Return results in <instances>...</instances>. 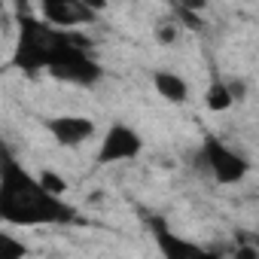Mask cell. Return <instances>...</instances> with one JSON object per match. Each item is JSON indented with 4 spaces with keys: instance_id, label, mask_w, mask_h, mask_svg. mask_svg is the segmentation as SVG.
Masks as SVG:
<instances>
[{
    "instance_id": "cell-5",
    "label": "cell",
    "mask_w": 259,
    "mask_h": 259,
    "mask_svg": "<svg viewBox=\"0 0 259 259\" xmlns=\"http://www.w3.org/2000/svg\"><path fill=\"white\" fill-rule=\"evenodd\" d=\"M95 19V10L79 0H43L40 4V22L55 31H70L76 25H89Z\"/></svg>"
},
{
    "instance_id": "cell-9",
    "label": "cell",
    "mask_w": 259,
    "mask_h": 259,
    "mask_svg": "<svg viewBox=\"0 0 259 259\" xmlns=\"http://www.w3.org/2000/svg\"><path fill=\"white\" fill-rule=\"evenodd\" d=\"M204 104H207V110L223 113V110H229L235 101H232V95H229L226 82H223V79H217V82H210V89L204 92Z\"/></svg>"
},
{
    "instance_id": "cell-11",
    "label": "cell",
    "mask_w": 259,
    "mask_h": 259,
    "mask_svg": "<svg viewBox=\"0 0 259 259\" xmlns=\"http://www.w3.org/2000/svg\"><path fill=\"white\" fill-rule=\"evenodd\" d=\"M37 180H40V186H43V189H46L52 198H61V195L67 192V180H64V177H58L52 168H46V171H43Z\"/></svg>"
},
{
    "instance_id": "cell-7",
    "label": "cell",
    "mask_w": 259,
    "mask_h": 259,
    "mask_svg": "<svg viewBox=\"0 0 259 259\" xmlns=\"http://www.w3.org/2000/svg\"><path fill=\"white\" fill-rule=\"evenodd\" d=\"M46 128L61 147H79L95 135V122L89 116H52L46 119Z\"/></svg>"
},
{
    "instance_id": "cell-14",
    "label": "cell",
    "mask_w": 259,
    "mask_h": 259,
    "mask_svg": "<svg viewBox=\"0 0 259 259\" xmlns=\"http://www.w3.org/2000/svg\"><path fill=\"white\" fill-rule=\"evenodd\" d=\"M232 259H259V250H256L253 244H235Z\"/></svg>"
},
{
    "instance_id": "cell-8",
    "label": "cell",
    "mask_w": 259,
    "mask_h": 259,
    "mask_svg": "<svg viewBox=\"0 0 259 259\" xmlns=\"http://www.w3.org/2000/svg\"><path fill=\"white\" fill-rule=\"evenodd\" d=\"M153 85L168 104H183L189 98V82L180 73H174V70H156L153 73Z\"/></svg>"
},
{
    "instance_id": "cell-10",
    "label": "cell",
    "mask_w": 259,
    "mask_h": 259,
    "mask_svg": "<svg viewBox=\"0 0 259 259\" xmlns=\"http://www.w3.org/2000/svg\"><path fill=\"white\" fill-rule=\"evenodd\" d=\"M0 259H28V247L0 226Z\"/></svg>"
},
{
    "instance_id": "cell-2",
    "label": "cell",
    "mask_w": 259,
    "mask_h": 259,
    "mask_svg": "<svg viewBox=\"0 0 259 259\" xmlns=\"http://www.w3.org/2000/svg\"><path fill=\"white\" fill-rule=\"evenodd\" d=\"M19 40H16V52H13V64L28 73V76H37L40 70L49 67V55H52V46H55V37L58 31L43 25L37 16H19Z\"/></svg>"
},
{
    "instance_id": "cell-3",
    "label": "cell",
    "mask_w": 259,
    "mask_h": 259,
    "mask_svg": "<svg viewBox=\"0 0 259 259\" xmlns=\"http://www.w3.org/2000/svg\"><path fill=\"white\" fill-rule=\"evenodd\" d=\"M198 162H201V171H207V174H210L217 183H223V186L241 183V180L247 177V171H250V162H247L238 150L226 147V144H223L220 138H213V135L204 138L201 153H198Z\"/></svg>"
},
{
    "instance_id": "cell-4",
    "label": "cell",
    "mask_w": 259,
    "mask_h": 259,
    "mask_svg": "<svg viewBox=\"0 0 259 259\" xmlns=\"http://www.w3.org/2000/svg\"><path fill=\"white\" fill-rule=\"evenodd\" d=\"M141 150H144V138L135 132V128H128V125L116 122V125L110 128V132L104 135V141H101V150H98V162H101V165L128 162V159H135Z\"/></svg>"
},
{
    "instance_id": "cell-13",
    "label": "cell",
    "mask_w": 259,
    "mask_h": 259,
    "mask_svg": "<svg viewBox=\"0 0 259 259\" xmlns=\"http://www.w3.org/2000/svg\"><path fill=\"white\" fill-rule=\"evenodd\" d=\"M226 89H229V95H232V101H235V104L247 98V82H244V79H229V82H226Z\"/></svg>"
},
{
    "instance_id": "cell-6",
    "label": "cell",
    "mask_w": 259,
    "mask_h": 259,
    "mask_svg": "<svg viewBox=\"0 0 259 259\" xmlns=\"http://www.w3.org/2000/svg\"><path fill=\"white\" fill-rule=\"evenodd\" d=\"M156 244H159L162 259H223L217 250H207L195 241H186V238L174 235L171 229H165L159 223H156Z\"/></svg>"
},
{
    "instance_id": "cell-12",
    "label": "cell",
    "mask_w": 259,
    "mask_h": 259,
    "mask_svg": "<svg viewBox=\"0 0 259 259\" xmlns=\"http://www.w3.org/2000/svg\"><path fill=\"white\" fill-rule=\"evenodd\" d=\"M156 40H159L162 46L174 43V40H177V25H174V22H165V25H159V28H156Z\"/></svg>"
},
{
    "instance_id": "cell-1",
    "label": "cell",
    "mask_w": 259,
    "mask_h": 259,
    "mask_svg": "<svg viewBox=\"0 0 259 259\" xmlns=\"http://www.w3.org/2000/svg\"><path fill=\"white\" fill-rule=\"evenodd\" d=\"M73 207L64 198H52L37 177H31L22 162L0 144V220L10 226H37V223H67Z\"/></svg>"
}]
</instances>
